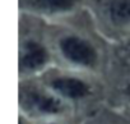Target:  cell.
Here are the masks:
<instances>
[{"mask_svg":"<svg viewBox=\"0 0 130 124\" xmlns=\"http://www.w3.org/2000/svg\"><path fill=\"white\" fill-rule=\"evenodd\" d=\"M88 0H18V13L56 21L87 8Z\"/></svg>","mask_w":130,"mask_h":124,"instance_id":"52a82bcc","label":"cell"},{"mask_svg":"<svg viewBox=\"0 0 130 124\" xmlns=\"http://www.w3.org/2000/svg\"><path fill=\"white\" fill-rule=\"evenodd\" d=\"M87 10L113 46L130 38V0H88Z\"/></svg>","mask_w":130,"mask_h":124,"instance_id":"5b68a950","label":"cell"},{"mask_svg":"<svg viewBox=\"0 0 130 124\" xmlns=\"http://www.w3.org/2000/svg\"><path fill=\"white\" fill-rule=\"evenodd\" d=\"M115 110H116V109H115ZM119 111H120V113L127 119V121L130 123V109H121V110H119Z\"/></svg>","mask_w":130,"mask_h":124,"instance_id":"30bf717a","label":"cell"},{"mask_svg":"<svg viewBox=\"0 0 130 124\" xmlns=\"http://www.w3.org/2000/svg\"><path fill=\"white\" fill-rule=\"evenodd\" d=\"M38 78L72 107L79 120H87L107 106L103 77L54 65Z\"/></svg>","mask_w":130,"mask_h":124,"instance_id":"7a4b0ae2","label":"cell"},{"mask_svg":"<svg viewBox=\"0 0 130 124\" xmlns=\"http://www.w3.org/2000/svg\"><path fill=\"white\" fill-rule=\"evenodd\" d=\"M79 121L80 120L78 119H56V120H47L36 124H79Z\"/></svg>","mask_w":130,"mask_h":124,"instance_id":"9c48e42d","label":"cell"},{"mask_svg":"<svg viewBox=\"0 0 130 124\" xmlns=\"http://www.w3.org/2000/svg\"><path fill=\"white\" fill-rule=\"evenodd\" d=\"M18 109L19 114L36 123L56 119H78L72 107L38 77L18 79Z\"/></svg>","mask_w":130,"mask_h":124,"instance_id":"277c9868","label":"cell"},{"mask_svg":"<svg viewBox=\"0 0 130 124\" xmlns=\"http://www.w3.org/2000/svg\"><path fill=\"white\" fill-rule=\"evenodd\" d=\"M113 50L117 55L130 59V38L127 41H125L124 44L119 45V46H113Z\"/></svg>","mask_w":130,"mask_h":124,"instance_id":"ba28073f","label":"cell"},{"mask_svg":"<svg viewBox=\"0 0 130 124\" xmlns=\"http://www.w3.org/2000/svg\"><path fill=\"white\" fill-rule=\"evenodd\" d=\"M47 36L54 65L105 78L113 58V45L100 32L87 8L47 21Z\"/></svg>","mask_w":130,"mask_h":124,"instance_id":"6da1fadb","label":"cell"},{"mask_svg":"<svg viewBox=\"0 0 130 124\" xmlns=\"http://www.w3.org/2000/svg\"><path fill=\"white\" fill-rule=\"evenodd\" d=\"M54 67L47 21L18 13V79L36 78Z\"/></svg>","mask_w":130,"mask_h":124,"instance_id":"3957f363","label":"cell"},{"mask_svg":"<svg viewBox=\"0 0 130 124\" xmlns=\"http://www.w3.org/2000/svg\"><path fill=\"white\" fill-rule=\"evenodd\" d=\"M107 106L121 110L130 109V59L120 56L113 50V58L105 76Z\"/></svg>","mask_w":130,"mask_h":124,"instance_id":"8992f818","label":"cell"}]
</instances>
